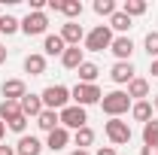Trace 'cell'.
Wrapping results in <instances>:
<instances>
[{"mask_svg": "<svg viewBox=\"0 0 158 155\" xmlns=\"http://www.w3.org/2000/svg\"><path fill=\"white\" fill-rule=\"evenodd\" d=\"M100 110L106 113L110 119H122L128 110H131V97H128V91H106L103 94V100H100Z\"/></svg>", "mask_w": 158, "mask_h": 155, "instance_id": "obj_1", "label": "cell"}, {"mask_svg": "<svg viewBox=\"0 0 158 155\" xmlns=\"http://www.w3.org/2000/svg\"><path fill=\"white\" fill-rule=\"evenodd\" d=\"M103 100V91L98 88V82L94 85H85V82H76L73 88H70V103H76V107H91V103H100Z\"/></svg>", "mask_w": 158, "mask_h": 155, "instance_id": "obj_2", "label": "cell"}, {"mask_svg": "<svg viewBox=\"0 0 158 155\" xmlns=\"http://www.w3.org/2000/svg\"><path fill=\"white\" fill-rule=\"evenodd\" d=\"M43 107L46 110H55L61 113L64 107H70V88H64V85H49V88H43Z\"/></svg>", "mask_w": 158, "mask_h": 155, "instance_id": "obj_3", "label": "cell"}, {"mask_svg": "<svg viewBox=\"0 0 158 155\" xmlns=\"http://www.w3.org/2000/svg\"><path fill=\"white\" fill-rule=\"evenodd\" d=\"M110 46H113V31H110V24H98L94 31L85 34V52H103V49H110Z\"/></svg>", "mask_w": 158, "mask_h": 155, "instance_id": "obj_4", "label": "cell"}, {"mask_svg": "<svg viewBox=\"0 0 158 155\" xmlns=\"http://www.w3.org/2000/svg\"><path fill=\"white\" fill-rule=\"evenodd\" d=\"M103 131H106V137H110L113 146H125V143H131V137H134L131 125L122 122V119H110V122L103 125Z\"/></svg>", "mask_w": 158, "mask_h": 155, "instance_id": "obj_5", "label": "cell"}, {"mask_svg": "<svg viewBox=\"0 0 158 155\" xmlns=\"http://www.w3.org/2000/svg\"><path fill=\"white\" fill-rule=\"evenodd\" d=\"M58 116H61V128H67V131H79V128H85V122H88L85 110H82V107H76V103L64 107Z\"/></svg>", "mask_w": 158, "mask_h": 155, "instance_id": "obj_6", "label": "cell"}, {"mask_svg": "<svg viewBox=\"0 0 158 155\" xmlns=\"http://www.w3.org/2000/svg\"><path fill=\"white\" fill-rule=\"evenodd\" d=\"M46 27H49V15H46V12H27V15L21 19V34H27V37L46 34Z\"/></svg>", "mask_w": 158, "mask_h": 155, "instance_id": "obj_7", "label": "cell"}, {"mask_svg": "<svg viewBox=\"0 0 158 155\" xmlns=\"http://www.w3.org/2000/svg\"><path fill=\"white\" fill-rule=\"evenodd\" d=\"M43 149H46V143L34 134H21L19 143H15V155H40Z\"/></svg>", "mask_w": 158, "mask_h": 155, "instance_id": "obj_8", "label": "cell"}, {"mask_svg": "<svg viewBox=\"0 0 158 155\" xmlns=\"http://www.w3.org/2000/svg\"><path fill=\"white\" fill-rule=\"evenodd\" d=\"M134 73H137V70H134L131 61H116V64L110 67V79H113L116 85H128V82L134 79Z\"/></svg>", "mask_w": 158, "mask_h": 155, "instance_id": "obj_9", "label": "cell"}, {"mask_svg": "<svg viewBox=\"0 0 158 155\" xmlns=\"http://www.w3.org/2000/svg\"><path fill=\"white\" fill-rule=\"evenodd\" d=\"M0 94H3V100H21L27 94V85H24V79H6L0 85Z\"/></svg>", "mask_w": 158, "mask_h": 155, "instance_id": "obj_10", "label": "cell"}, {"mask_svg": "<svg viewBox=\"0 0 158 155\" xmlns=\"http://www.w3.org/2000/svg\"><path fill=\"white\" fill-rule=\"evenodd\" d=\"M70 140H73V134H70L67 128H55L52 134L46 137V149H52V152H61V149H67V146H70Z\"/></svg>", "mask_w": 158, "mask_h": 155, "instance_id": "obj_11", "label": "cell"}, {"mask_svg": "<svg viewBox=\"0 0 158 155\" xmlns=\"http://www.w3.org/2000/svg\"><path fill=\"white\" fill-rule=\"evenodd\" d=\"M110 52L116 55V61H131V55H134V40L131 37H113Z\"/></svg>", "mask_w": 158, "mask_h": 155, "instance_id": "obj_12", "label": "cell"}, {"mask_svg": "<svg viewBox=\"0 0 158 155\" xmlns=\"http://www.w3.org/2000/svg\"><path fill=\"white\" fill-rule=\"evenodd\" d=\"M61 40H64L67 46H79V43H85V31H82V24H76V21L61 24Z\"/></svg>", "mask_w": 158, "mask_h": 155, "instance_id": "obj_13", "label": "cell"}, {"mask_svg": "<svg viewBox=\"0 0 158 155\" xmlns=\"http://www.w3.org/2000/svg\"><path fill=\"white\" fill-rule=\"evenodd\" d=\"M61 64H64L67 70H79V67L85 64V49H79V46H67L64 55H61Z\"/></svg>", "mask_w": 158, "mask_h": 155, "instance_id": "obj_14", "label": "cell"}, {"mask_svg": "<svg viewBox=\"0 0 158 155\" xmlns=\"http://www.w3.org/2000/svg\"><path fill=\"white\" fill-rule=\"evenodd\" d=\"M19 103H21V116H27V119H37L40 113L46 110V107H43V97H40V94H24Z\"/></svg>", "mask_w": 158, "mask_h": 155, "instance_id": "obj_15", "label": "cell"}, {"mask_svg": "<svg viewBox=\"0 0 158 155\" xmlns=\"http://www.w3.org/2000/svg\"><path fill=\"white\" fill-rule=\"evenodd\" d=\"M37 125H40V131H46V134H52L55 128H61V116L55 113V110H43L37 116Z\"/></svg>", "mask_w": 158, "mask_h": 155, "instance_id": "obj_16", "label": "cell"}, {"mask_svg": "<svg viewBox=\"0 0 158 155\" xmlns=\"http://www.w3.org/2000/svg\"><path fill=\"white\" fill-rule=\"evenodd\" d=\"M64 49H67V43L61 40V34H46V40H43V52L46 55H64Z\"/></svg>", "mask_w": 158, "mask_h": 155, "instance_id": "obj_17", "label": "cell"}, {"mask_svg": "<svg viewBox=\"0 0 158 155\" xmlns=\"http://www.w3.org/2000/svg\"><path fill=\"white\" fill-rule=\"evenodd\" d=\"M24 73H31V76H43V73H46V55H40V52L27 55V58H24Z\"/></svg>", "mask_w": 158, "mask_h": 155, "instance_id": "obj_18", "label": "cell"}, {"mask_svg": "<svg viewBox=\"0 0 158 155\" xmlns=\"http://www.w3.org/2000/svg\"><path fill=\"white\" fill-rule=\"evenodd\" d=\"M152 110H155V107H152L149 100H137V103H131V119L146 125V122L152 119Z\"/></svg>", "mask_w": 158, "mask_h": 155, "instance_id": "obj_19", "label": "cell"}, {"mask_svg": "<svg viewBox=\"0 0 158 155\" xmlns=\"http://www.w3.org/2000/svg\"><path fill=\"white\" fill-rule=\"evenodd\" d=\"M128 97H131V100H134V97H137V100L149 97V82H146L143 76H134L131 82H128Z\"/></svg>", "mask_w": 158, "mask_h": 155, "instance_id": "obj_20", "label": "cell"}, {"mask_svg": "<svg viewBox=\"0 0 158 155\" xmlns=\"http://www.w3.org/2000/svg\"><path fill=\"white\" fill-rule=\"evenodd\" d=\"M131 24H134V19H128V15H125V12L118 9L116 15L110 19V31H118L122 37H128V31H131Z\"/></svg>", "mask_w": 158, "mask_h": 155, "instance_id": "obj_21", "label": "cell"}, {"mask_svg": "<svg viewBox=\"0 0 158 155\" xmlns=\"http://www.w3.org/2000/svg\"><path fill=\"white\" fill-rule=\"evenodd\" d=\"M76 73H79V82H85V85H94V79L100 76V67H98V64H91V61H85Z\"/></svg>", "mask_w": 158, "mask_h": 155, "instance_id": "obj_22", "label": "cell"}, {"mask_svg": "<svg viewBox=\"0 0 158 155\" xmlns=\"http://www.w3.org/2000/svg\"><path fill=\"white\" fill-rule=\"evenodd\" d=\"M73 143H76V149H85L88 152V146L94 143V131L85 125V128H79V131H73Z\"/></svg>", "mask_w": 158, "mask_h": 155, "instance_id": "obj_23", "label": "cell"}, {"mask_svg": "<svg viewBox=\"0 0 158 155\" xmlns=\"http://www.w3.org/2000/svg\"><path fill=\"white\" fill-rule=\"evenodd\" d=\"M143 146H158V119H149L143 125Z\"/></svg>", "mask_w": 158, "mask_h": 155, "instance_id": "obj_24", "label": "cell"}, {"mask_svg": "<svg viewBox=\"0 0 158 155\" xmlns=\"http://www.w3.org/2000/svg\"><path fill=\"white\" fill-rule=\"evenodd\" d=\"M149 6H146V0H125L122 3V12L128 15V19H137V15H143Z\"/></svg>", "mask_w": 158, "mask_h": 155, "instance_id": "obj_25", "label": "cell"}, {"mask_svg": "<svg viewBox=\"0 0 158 155\" xmlns=\"http://www.w3.org/2000/svg\"><path fill=\"white\" fill-rule=\"evenodd\" d=\"M61 12L67 15V21H76L82 15V0H61Z\"/></svg>", "mask_w": 158, "mask_h": 155, "instance_id": "obj_26", "label": "cell"}, {"mask_svg": "<svg viewBox=\"0 0 158 155\" xmlns=\"http://www.w3.org/2000/svg\"><path fill=\"white\" fill-rule=\"evenodd\" d=\"M21 116V103L19 100H0V119L3 122H9V119Z\"/></svg>", "mask_w": 158, "mask_h": 155, "instance_id": "obj_27", "label": "cell"}, {"mask_svg": "<svg viewBox=\"0 0 158 155\" xmlns=\"http://www.w3.org/2000/svg\"><path fill=\"white\" fill-rule=\"evenodd\" d=\"M21 31V21L15 15H0V34H6V37H12V34H19Z\"/></svg>", "mask_w": 158, "mask_h": 155, "instance_id": "obj_28", "label": "cell"}, {"mask_svg": "<svg viewBox=\"0 0 158 155\" xmlns=\"http://www.w3.org/2000/svg\"><path fill=\"white\" fill-rule=\"evenodd\" d=\"M94 12L98 15H106V19H113L118 12V6H116V0H94Z\"/></svg>", "mask_w": 158, "mask_h": 155, "instance_id": "obj_29", "label": "cell"}, {"mask_svg": "<svg viewBox=\"0 0 158 155\" xmlns=\"http://www.w3.org/2000/svg\"><path fill=\"white\" fill-rule=\"evenodd\" d=\"M143 49L149 52V58H152V61L158 58V31H149V34H146V40H143Z\"/></svg>", "mask_w": 158, "mask_h": 155, "instance_id": "obj_30", "label": "cell"}, {"mask_svg": "<svg viewBox=\"0 0 158 155\" xmlns=\"http://www.w3.org/2000/svg\"><path fill=\"white\" fill-rule=\"evenodd\" d=\"M6 128H9V131H15V134H24V131H27V116H15V119H9V122H6Z\"/></svg>", "mask_w": 158, "mask_h": 155, "instance_id": "obj_31", "label": "cell"}, {"mask_svg": "<svg viewBox=\"0 0 158 155\" xmlns=\"http://www.w3.org/2000/svg\"><path fill=\"white\" fill-rule=\"evenodd\" d=\"M94 155H118V152H116V146H100Z\"/></svg>", "mask_w": 158, "mask_h": 155, "instance_id": "obj_32", "label": "cell"}, {"mask_svg": "<svg viewBox=\"0 0 158 155\" xmlns=\"http://www.w3.org/2000/svg\"><path fill=\"white\" fill-rule=\"evenodd\" d=\"M46 9H52V12H61V0H46Z\"/></svg>", "mask_w": 158, "mask_h": 155, "instance_id": "obj_33", "label": "cell"}, {"mask_svg": "<svg viewBox=\"0 0 158 155\" xmlns=\"http://www.w3.org/2000/svg\"><path fill=\"white\" fill-rule=\"evenodd\" d=\"M140 155H158V146H143Z\"/></svg>", "mask_w": 158, "mask_h": 155, "instance_id": "obj_34", "label": "cell"}, {"mask_svg": "<svg viewBox=\"0 0 158 155\" xmlns=\"http://www.w3.org/2000/svg\"><path fill=\"white\" fill-rule=\"evenodd\" d=\"M0 155H15V146H3L0 143Z\"/></svg>", "mask_w": 158, "mask_h": 155, "instance_id": "obj_35", "label": "cell"}, {"mask_svg": "<svg viewBox=\"0 0 158 155\" xmlns=\"http://www.w3.org/2000/svg\"><path fill=\"white\" fill-rule=\"evenodd\" d=\"M149 73H152V76H155V79H158V58H155V61H152V64H149Z\"/></svg>", "mask_w": 158, "mask_h": 155, "instance_id": "obj_36", "label": "cell"}, {"mask_svg": "<svg viewBox=\"0 0 158 155\" xmlns=\"http://www.w3.org/2000/svg\"><path fill=\"white\" fill-rule=\"evenodd\" d=\"M3 137H6V122L0 119V143H3Z\"/></svg>", "mask_w": 158, "mask_h": 155, "instance_id": "obj_37", "label": "cell"}, {"mask_svg": "<svg viewBox=\"0 0 158 155\" xmlns=\"http://www.w3.org/2000/svg\"><path fill=\"white\" fill-rule=\"evenodd\" d=\"M70 155H91V152H85V149H73Z\"/></svg>", "mask_w": 158, "mask_h": 155, "instance_id": "obj_38", "label": "cell"}, {"mask_svg": "<svg viewBox=\"0 0 158 155\" xmlns=\"http://www.w3.org/2000/svg\"><path fill=\"white\" fill-rule=\"evenodd\" d=\"M3 61H6V49L0 46V64H3Z\"/></svg>", "mask_w": 158, "mask_h": 155, "instance_id": "obj_39", "label": "cell"}, {"mask_svg": "<svg viewBox=\"0 0 158 155\" xmlns=\"http://www.w3.org/2000/svg\"><path fill=\"white\" fill-rule=\"evenodd\" d=\"M152 107H155V110H158V91H155V94H152Z\"/></svg>", "mask_w": 158, "mask_h": 155, "instance_id": "obj_40", "label": "cell"}]
</instances>
